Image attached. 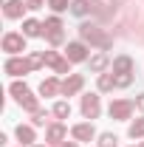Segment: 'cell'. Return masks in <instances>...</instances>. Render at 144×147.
Wrapping results in <instances>:
<instances>
[{
  "instance_id": "cell-3",
  "label": "cell",
  "mask_w": 144,
  "mask_h": 147,
  "mask_svg": "<svg viewBox=\"0 0 144 147\" xmlns=\"http://www.w3.org/2000/svg\"><path fill=\"white\" fill-rule=\"evenodd\" d=\"M42 34L48 37V42H51V45H59V42L65 40V34H62V20H59V17L45 20V23H42Z\"/></svg>"
},
{
  "instance_id": "cell-8",
  "label": "cell",
  "mask_w": 144,
  "mask_h": 147,
  "mask_svg": "<svg viewBox=\"0 0 144 147\" xmlns=\"http://www.w3.org/2000/svg\"><path fill=\"white\" fill-rule=\"evenodd\" d=\"M99 110H102L99 96H96V93H85V96H82V113H85V119H96Z\"/></svg>"
},
{
  "instance_id": "cell-28",
  "label": "cell",
  "mask_w": 144,
  "mask_h": 147,
  "mask_svg": "<svg viewBox=\"0 0 144 147\" xmlns=\"http://www.w3.org/2000/svg\"><path fill=\"white\" fill-rule=\"evenodd\" d=\"M136 108L144 113V93H139V96H136Z\"/></svg>"
},
{
  "instance_id": "cell-27",
  "label": "cell",
  "mask_w": 144,
  "mask_h": 147,
  "mask_svg": "<svg viewBox=\"0 0 144 147\" xmlns=\"http://www.w3.org/2000/svg\"><path fill=\"white\" fill-rule=\"evenodd\" d=\"M130 82H133V76H130V74H119V76H116V85H119V88H127Z\"/></svg>"
},
{
  "instance_id": "cell-1",
  "label": "cell",
  "mask_w": 144,
  "mask_h": 147,
  "mask_svg": "<svg viewBox=\"0 0 144 147\" xmlns=\"http://www.w3.org/2000/svg\"><path fill=\"white\" fill-rule=\"evenodd\" d=\"M79 34H82L85 42L99 45V48H110V45H113V37H110L108 31H102L99 26H90V23H82V26H79Z\"/></svg>"
},
{
  "instance_id": "cell-21",
  "label": "cell",
  "mask_w": 144,
  "mask_h": 147,
  "mask_svg": "<svg viewBox=\"0 0 144 147\" xmlns=\"http://www.w3.org/2000/svg\"><path fill=\"white\" fill-rule=\"evenodd\" d=\"M113 85H116V76L113 74H102L99 76V91H110Z\"/></svg>"
},
{
  "instance_id": "cell-11",
  "label": "cell",
  "mask_w": 144,
  "mask_h": 147,
  "mask_svg": "<svg viewBox=\"0 0 144 147\" xmlns=\"http://www.w3.org/2000/svg\"><path fill=\"white\" fill-rule=\"evenodd\" d=\"M26 9H28V3H23V0H9L3 11H6V17L14 20V17H23V11H26Z\"/></svg>"
},
{
  "instance_id": "cell-31",
  "label": "cell",
  "mask_w": 144,
  "mask_h": 147,
  "mask_svg": "<svg viewBox=\"0 0 144 147\" xmlns=\"http://www.w3.org/2000/svg\"><path fill=\"white\" fill-rule=\"evenodd\" d=\"M37 147H45V144H37Z\"/></svg>"
},
{
  "instance_id": "cell-25",
  "label": "cell",
  "mask_w": 144,
  "mask_h": 147,
  "mask_svg": "<svg viewBox=\"0 0 144 147\" xmlns=\"http://www.w3.org/2000/svg\"><path fill=\"white\" fill-rule=\"evenodd\" d=\"M31 122H34L37 127H42V125L48 122V113H42V110H37V113H34V119H31Z\"/></svg>"
},
{
  "instance_id": "cell-12",
  "label": "cell",
  "mask_w": 144,
  "mask_h": 147,
  "mask_svg": "<svg viewBox=\"0 0 144 147\" xmlns=\"http://www.w3.org/2000/svg\"><path fill=\"white\" fill-rule=\"evenodd\" d=\"M71 133H73V139H76V142H90V139L96 136L93 125H76V127H73Z\"/></svg>"
},
{
  "instance_id": "cell-7",
  "label": "cell",
  "mask_w": 144,
  "mask_h": 147,
  "mask_svg": "<svg viewBox=\"0 0 144 147\" xmlns=\"http://www.w3.org/2000/svg\"><path fill=\"white\" fill-rule=\"evenodd\" d=\"M34 71V62L31 59H17V57H11L9 62H6V74H11V76H20V74H28Z\"/></svg>"
},
{
  "instance_id": "cell-13",
  "label": "cell",
  "mask_w": 144,
  "mask_h": 147,
  "mask_svg": "<svg viewBox=\"0 0 144 147\" xmlns=\"http://www.w3.org/2000/svg\"><path fill=\"white\" fill-rule=\"evenodd\" d=\"M40 93H42V96L62 93V82H57V79H42V85H40Z\"/></svg>"
},
{
  "instance_id": "cell-14",
  "label": "cell",
  "mask_w": 144,
  "mask_h": 147,
  "mask_svg": "<svg viewBox=\"0 0 144 147\" xmlns=\"http://www.w3.org/2000/svg\"><path fill=\"white\" fill-rule=\"evenodd\" d=\"M133 71V59L130 57H116L113 59V74H130Z\"/></svg>"
},
{
  "instance_id": "cell-4",
  "label": "cell",
  "mask_w": 144,
  "mask_h": 147,
  "mask_svg": "<svg viewBox=\"0 0 144 147\" xmlns=\"http://www.w3.org/2000/svg\"><path fill=\"white\" fill-rule=\"evenodd\" d=\"M42 62L51 65L57 74H71V59H62L57 51H42Z\"/></svg>"
},
{
  "instance_id": "cell-5",
  "label": "cell",
  "mask_w": 144,
  "mask_h": 147,
  "mask_svg": "<svg viewBox=\"0 0 144 147\" xmlns=\"http://www.w3.org/2000/svg\"><path fill=\"white\" fill-rule=\"evenodd\" d=\"M3 51H9V54H23V51H26V37L9 31V34L3 37Z\"/></svg>"
},
{
  "instance_id": "cell-19",
  "label": "cell",
  "mask_w": 144,
  "mask_h": 147,
  "mask_svg": "<svg viewBox=\"0 0 144 147\" xmlns=\"http://www.w3.org/2000/svg\"><path fill=\"white\" fill-rule=\"evenodd\" d=\"M54 116L57 119H68V116H71V105H68V102H57L54 105Z\"/></svg>"
},
{
  "instance_id": "cell-6",
  "label": "cell",
  "mask_w": 144,
  "mask_h": 147,
  "mask_svg": "<svg viewBox=\"0 0 144 147\" xmlns=\"http://www.w3.org/2000/svg\"><path fill=\"white\" fill-rule=\"evenodd\" d=\"M133 108H136V102H130V99H116V102H110V116H113V119H130Z\"/></svg>"
},
{
  "instance_id": "cell-17",
  "label": "cell",
  "mask_w": 144,
  "mask_h": 147,
  "mask_svg": "<svg viewBox=\"0 0 144 147\" xmlns=\"http://www.w3.org/2000/svg\"><path fill=\"white\" fill-rule=\"evenodd\" d=\"M17 139L23 144H31V142H34V130L28 127V125H17Z\"/></svg>"
},
{
  "instance_id": "cell-23",
  "label": "cell",
  "mask_w": 144,
  "mask_h": 147,
  "mask_svg": "<svg viewBox=\"0 0 144 147\" xmlns=\"http://www.w3.org/2000/svg\"><path fill=\"white\" fill-rule=\"evenodd\" d=\"M20 105H23L26 110H31V113H37V96H31V93H28V96H23V99H20Z\"/></svg>"
},
{
  "instance_id": "cell-32",
  "label": "cell",
  "mask_w": 144,
  "mask_h": 147,
  "mask_svg": "<svg viewBox=\"0 0 144 147\" xmlns=\"http://www.w3.org/2000/svg\"><path fill=\"white\" fill-rule=\"evenodd\" d=\"M141 147H144V144H141Z\"/></svg>"
},
{
  "instance_id": "cell-9",
  "label": "cell",
  "mask_w": 144,
  "mask_h": 147,
  "mask_svg": "<svg viewBox=\"0 0 144 147\" xmlns=\"http://www.w3.org/2000/svg\"><path fill=\"white\" fill-rule=\"evenodd\" d=\"M82 85H85V76H82V74H71V76H65V82H62V93H65V96H73L76 91H82Z\"/></svg>"
},
{
  "instance_id": "cell-16",
  "label": "cell",
  "mask_w": 144,
  "mask_h": 147,
  "mask_svg": "<svg viewBox=\"0 0 144 147\" xmlns=\"http://www.w3.org/2000/svg\"><path fill=\"white\" fill-rule=\"evenodd\" d=\"M23 34H26V37L42 34V23H37V20H26V23H23Z\"/></svg>"
},
{
  "instance_id": "cell-22",
  "label": "cell",
  "mask_w": 144,
  "mask_h": 147,
  "mask_svg": "<svg viewBox=\"0 0 144 147\" xmlns=\"http://www.w3.org/2000/svg\"><path fill=\"white\" fill-rule=\"evenodd\" d=\"M130 136H133V139H141L144 136V119H136V122L130 125Z\"/></svg>"
},
{
  "instance_id": "cell-15",
  "label": "cell",
  "mask_w": 144,
  "mask_h": 147,
  "mask_svg": "<svg viewBox=\"0 0 144 147\" xmlns=\"http://www.w3.org/2000/svg\"><path fill=\"white\" fill-rule=\"evenodd\" d=\"M108 68V54L105 51H99V54L90 57V71H105Z\"/></svg>"
},
{
  "instance_id": "cell-20",
  "label": "cell",
  "mask_w": 144,
  "mask_h": 147,
  "mask_svg": "<svg viewBox=\"0 0 144 147\" xmlns=\"http://www.w3.org/2000/svg\"><path fill=\"white\" fill-rule=\"evenodd\" d=\"M9 91H11V96H14L17 102L23 99V96H28V88H26V82H14V85H11Z\"/></svg>"
},
{
  "instance_id": "cell-10",
  "label": "cell",
  "mask_w": 144,
  "mask_h": 147,
  "mask_svg": "<svg viewBox=\"0 0 144 147\" xmlns=\"http://www.w3.org/2000/svg\"><path fill=\"white\" fill-rule=\"evenodd\" d=\"M65 59H71V62H82V59H88V48H85L82 42H68Z\"/></svg>"
},
{
  "instance_id": "cell-24",
  "label": "cell",
  "mask_w": 144,
  "mask_h": 147,
  "mask_svg": "<svg viewBox=\"0 0 144 147\" xmlns=\"http://www.w3.org/2000/svg\"><path fill=\"white\" fill-rule=\"evenodd\" d=\"M116 142H119V139H116L113 133H102V136H99V147H116Z\"/></svg>"
},
{
  "instance_id": "cell-2",
  "label": "cell",
  "mask_w": 144,
  "mask_h": 147,
  "mask_svg": "<svg viewBox=\"0 0 144 147\" xmlns=\"http://www.w3.org/2000/svg\"><path fill=\"white\" fill-rule=\"evenodd\" d=\"M71 11L76 17H85V14H102L105 11V3L102 0H73Z\"/></svg>"
},
{
  "instance_id": "cell-18",
  "label": "cell",
  "mask_w": 144,
  "mask_h": 147,
  "mask_svg": "<svg viewBox=\"0 0 144 147\" xmlns=\"http://www.w3.org/2000/svg\"><path fill=\"white\" fill-rule=\"evenodd\" d=\"M65 136V125H51L48 127V142H62Z\"/></svg>"
},
{
  "instance_id": "cell-26",
  "label": "cell",
  "mask_w": 144,
  "mask_h": 147,
  "mask_svg": "<svg viewBox=\"0 0 144 147\" xmlns=\"http://www.w3.org/2000/svg\"><path fill=\"white\" fill-rule=\"evenodd\" d=\"M48 6H51L54 11H65V9H68V0H48Z\"/></svg>"
},
{
  "instance_id": "cell-29",
  "label": "cell",
  "mask_w": 144,
  "mask_h": 147,
  "mask_svg": "<svg viewBox=\"0 0 144 147\" xmlns=\"http://www.w3.org/2000/svg\"><path fill=\"white\" fill-rule=\"evenodd\" d=\"M26 3H28V9H40V6H42L45 0H26Z\"/></svg>"
},
{
  "instance_id": "cell-30",
  "label": "cell",
  "mask_w": 144,
  "mask_h": 147,
  "mask_svg": "<svg viewBox=\"0 0 144 147\" xmlns=\"http://www.w3.org/2000/svg\"><path fill=\"white\" fill-rule=\"evenodd\" d=\"M57 147H76V144H73V142H59Z\"/></svg>"
}]
</instances>
